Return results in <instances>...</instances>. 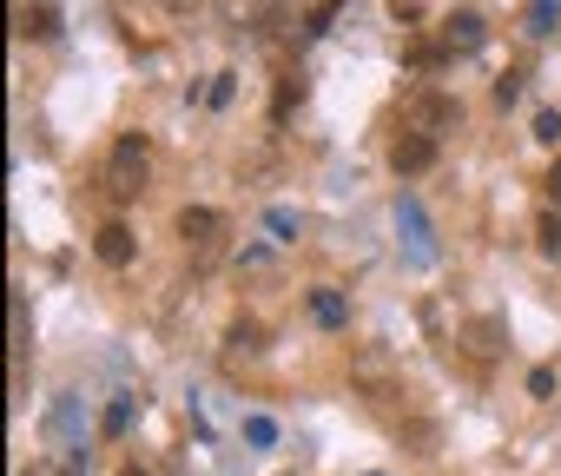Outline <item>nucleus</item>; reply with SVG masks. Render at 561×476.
I'll return each mask as SVG.
<instances>
[{
	"mask_svg": "<svg viewBox=\"0 0 561 476\" xmlns=\"http://www.w3.org/2000/svg\"><path fill=\"white\" fill-rule=\"evenodd\" d=\"M541 192H548V205H561V159H554V166L541 172Z\"/></svg>",
	"mask_w": 561,
	"mask_h": 476,
	"instance_id": "aec40b11",
	"label": "nucleus"
},
{
	"mask_svg": "<svg viewBox=\"0 0 561 476\" xmlns=\"http://www.w3.org/2000/svg\"><path fill=\"white\" fill-rule=\"evenodd\" d=\"M126 417H133V404H126V397H119V404H113V410H106V430H113V437H119V430H126Z\"/></svg>",
	"mask_w": 561,
	"mask_h": 476,
	"instance_id": "412c9836",
	"label": "nucleus"
},
{
	"mask_svg": "<svg viewBox=\"0 0 561 476\" xmlns=\"http://www.w3.org/2000/svg\"><path fill=\"white\" fill-rule=\"evenodd\" d=\"M528 397H554V371H548V364L528 371Z\"/></svg>",
	"mask_w": 561,
	"mask_h": 476,
	"instance_id": "6ab92c4d",
	"label": "nucleus"
},
{
	"mask_svg": "<svg viewBox=\"0 0 561 476\" xmlns=\"http://www.w3.org/2000/svg\"><path fill=\"white\" fill-rule=\"evenodd\" d=\"M119 476H146V469H139V463H133V469H119Z\"/></svg>",
	"mask_w": 561,
	"mask_h": 476,
	"instance_id": "5701e85b",
	"label": "nucleus"
},
{
	"mask_svg": "<svg viewBox=\"0 0 561 476\" xmlns=\"http://www.w3.org/2000/svg\"><path fill=\"white\" fill-rule=\"evenodd\" d=\"M225 344H231V358H257V351H264V325H257V318H238V325L225 331Z\"/></svg>",
	"mask_w": 561,
	"mask_h": 476,
	"instance_id": "1a4fd4ad",
	"label": "nucleus"
},
{
	"mask_svg": "<svg viewBox=\"0 0 561 476\" xmlns=\"http://www.w3.org/2000/svg\"><path fill=\"white\" fill-rule=\"evenodd\" d=\"M218 231H225V218H218L211 205H185V212H179V238H185V246H198V265L211 259Z\"/></svg>",
	"mask_w": 561,
	"mask_h": 476,
	"instance_id": "7ed1b4c3",
	"label": "nucleus"
},
{
	"mask_svg": "<svg viewBox=\"0 0 561 476\" xmlns=\"http://www.w3.org/2000/svg\"><path fill=\"white\" fill-rule=\"evenodd\" d=\"M535 246H541L548 259H561V218H554V212H548V218L535 225Z\"/></svg>",
	"mask_w": 561,
	"mask_h": 476,
	"instance_id": "2eb2a0df",
	"label": "nucleus"
},
{
	"mask_svg": "<svg viewBox=\"0 0 561 476\" xmlns=\"http://www.w3.org/2000/svg\"><path fill=\"white\" fill-rule=\"evenodd\" d=\"M351 384L370 397V404H403L410 390H403V371L377 351V344H364V351H351Z\"/></svg>",
	"mask_w": 561,
	"mask_h": 476,
	"instance_id": "f03ea898",
	"label": "nucleus"
},
{
	"mask_svg": "<svg viewBox=\"0 0 561 476\" xmlns=\"http://www.w3.org/2000/svg\"><path fill=\"white\" fill-rule=\"evenodd\" d=\"M482 41H489V27H482L476 14H449V21H443V47H449V54H476Z\"/></svg>",
	"mask_w": 561,
	"mask_h": 476,
	"instance_id": "0eeeda50",
	"label": "nucleus"
},
{
	"mask_svg": "<svg viewBox=\"0 0 561 476\" xmlns=\"http://www.w3.org/2000/svg\"><path fill=\"white\" fill-rule=\"evenodd\" d=\"M8 325H14V358H21V351H27V298H21V292L8 298Z\"/></svg>",
	"mask_w": 561,
	"mask_h": 476,
	"instance_id": "4468645a",
	"label": "nucleus"
},
{
	"mask_svg": "<svg viewBox=\"0 0 561 476\" xmlns=\"http://www.w3.org/2000/svg\"><path fill=\"white\" fill-rule=\"evenodd\" d=\"M93 252H100L106 265H126V259H133V231H126L119 218H113V225H100V231H93Z\"/></svg>",
	"mask_w": 561,
	"mask_h": 476,
	"instance_id": "6e6552de",
	"label": "nucleus"
},
{
	"mask_svg": "<svg viewBox=\"0 0 561 476\" xmlns=\"http://www.w3.org/2000/svg\"><path fill=\"white\" fill-rule=\"evenodd\" d=\"M397 225L410 231V259H416V265H430V259H436V246H430V225H423L416 199H397Z\"/></svg>",
	"mask_w": 561,
	"mask_h": 476,
	"instance_id": "423d86ee",
	"label": "nucleus"
},
{
	"mask_svg": "<svg viewBox=\"0 0 561 476\" xmlns=\"http://www.w3.org/2000/svg\"><path fill=\"white\" fill-rule=\"evenodd\" d=\"M535 139H541V146H554V139H561V113H554V106H541V113H535Z\"/></svg>",
	"mask_w": 561,
	"mask_h": 476,
	"instance_id": "f3484780",
	"label": "nucleus"
},
{
	"mask_svg": "<svg viewBox=\"0 0 561 476\" xmlns=\"http://www.w3.org/2000/svg\"><path fill=\"white\" fill-rule=\"evenodd\" d=\"M311 318H318V325H331V331H337V325H344V298H337V292H331V285H318V292H311Z\"/></svg>",
	"mask_w": 561,
	"mask_h": 476,
	"instance_id": "f8f14e48",
	"label": "nucleus"
},
{
	"mask_svg": "<svg viewBox=\"0 0 561 476\" xmlns=\"http://www.w3.org/2000/svg\"><path fill=\"white\" fill-rule=\"evenodd\" d=\"M410 120H416V133H430V139H436L443 126H456V120H462V106H456L449 93H423V100L410 106Z\"/></svg>",
	"mask_w": 561,
	"mask_h": 476,
	"instance_id": "39448f33",
	"label": "nucleus"
},
{
	"mask_svg": "<svg viewBox=\"0 0 561 476\" xmlns=\"http://www.w3.org/2000/svg\"><path fill=\"white\" fill-rule=\"evenodd\" d=\"M495 100L515 106V100H522V73H502V80H495Z\"/></svg>",
	"mask_w": 561,
	"mask_h": 476,
	"instance_id": "a211bd4d",
	"label": "nucleus"
},
{
	"mask_svg": "<svg viewBox=\"0 0 561 476\" xmlns=\"http://www.w3.org/2000/svg\"><path fill=\"white\" fill-rule=\"evenodd\" d=\"M146 166H152V146H146V133H119V139H113V152H106V172H100L106 199H113V205L139 199V185H146Z\"/></svg>",
	"mask_w": 561,
	"mask_h": 476,
	"instance_id": "f257e3e1",
	"label": "nucleus"
},
{
	"mask_svg": "<svg viewBox=\"0 0 561 476\" xmlns=\"http://www.w3.org/2000/svg\"><path fill=\"white\" fill-rule=\"evenodd\" d=\"M21 34L27 41H54L60 34V14L54 8H21Z\"/></svg>",
	"mask_w": 561,
	"mask_h": 476,
	"instance_id": "9d476101",
	"label": "nucleus"
},
{
	"mask_svg": "<svg viewBox=\"0 0 561 476\" xmlns=\"http://www.w3.org/2000/svg\"><path fill=\"white\" fill-rule=\"evenodd\" d=\"M390 166H397L403 179H416V172H430V166H436V139L410 126V133H403V139L390 146Z\"/></svg>",
	"mask_w": 561,
	"mask_h": 476,
	"instance_id": "20e7f679",
	"label": "nucleus"
},
{
	"mask_svg": "<svg viewBox=\"0 0 561 476\" xmlns=\"http://www.w3.org/2000/svg\"><path fill=\"white\" fill-rule=\"evenodd\" d=\"M264 225H271L277 238H298V212H291V205H271V212H264Z\"/></svg>",
	"mask_w": 561,
	"mask_h": 476,
	"instance_id": "dca6fc26",
	"label": "nucleus"
},
{
	"mask_svg": "<svg viewBox=\"0 0 561 476\" xmlns=\"http://www.w3.org/2000/svg\"><path fill=\"white\" fill-rule=\"evenodd\" d=\"M397 437H403L416 456H436V423H430V417H410V423H397Z\"/></svg>",
	"mask_w": 561,
	"mask_h": 476,
	"instance_id": "9b49d317",
	"label": "nucleus"
},
{
	"mask_svg": "<svg viewBox=\"0 0 561 476\" xmlns=\"http://www.w3.org/2000/svg\"><path fill=\"white\" fill-rule=\"evenodd\" d=\"M469 344H476V358H495L502 351V318H476L469 325Z\"/></svg>",
	"mask_w": 561,
	"mask_h": 476,
	"instance_id": "ddd939ff",
	"label": "nucleus"
},
{
	"mask_svg": "<svg viewBox=\"0 0 561 476\" xmlns=\"http://www.w3.org/2000/svg\"><path fill=\"white\" fill-rule=\"evenodd\" d=\"M244 430H251V443H271V437H277V423H271V417H251Z\"/></svg>",
	"mask_w": 561,
	"mask_h": 476,
	"instance_id": "4be33fe9",
	"label": "nucleus"
}]
</instances>
